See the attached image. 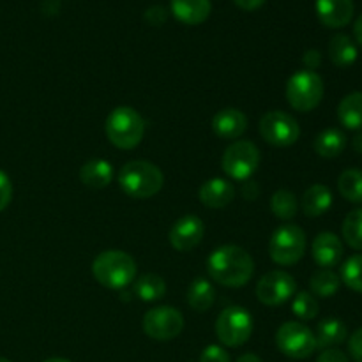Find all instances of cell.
<instances>
[{
    "mask_svg": "<svg viewBox=\"0 0 362 362\" xmlns=\"http://www.w3.org/2000/svg\"><path fill=\"white\" fill-rule=\"evenodd\" d=\"M207 272L219 285L240 288L253 278L255 262L246 250L228 244L212 251L207 258Z\"/></svg>",
    "mask_w": 362,
    "mask_h": 362,
    "instance_id": "obj_1",
    "label": "cell"
},
{
    "mask_svg": "<svg viewBox=\"0 0 362 362\" xmlns=\"http://www.w3.org/2000/svg\"><path fill=\"white\" fill-rule=\"evenodd\" d=\"M165 175L151 161L134 159L126 163L119 172V186L124 193L134 200H147L163 189Z\"/></svg>",
    "mask_w": 362,
    "mask_h": 362,
    "instance_id": "obj_2",
    "label": "cell"
},
{
    "mask_svg": "<svg viewBox=\"0 0 362 362\" xmlns=\"http://www.w3.org/2000/svg\"><path fill=\"white\" fill-rule=\"evenodd\" d=\"M92 274H94L95 281L106 288H126L136 279V262L124 251H103L92 262Z\"/></svg>",
    "mask_w": 362,
    "mask_h": 362,
    "instance_id": "obj_3",
    "label": "cell"
},
{
    "mask_svg": "<svg viewBox=\"0 0 362 362\" xmlns=\"http://www.w3.org/2000/svg\"><path fill=\"white\" fill-rule=\"evenodd\" d=\"M105 133L110 144L120 151H131L144 140V117L131 106H119L106 117Z\"/></svg>",
    "mask_w": 362,
    "mask_h": 362,
    "instance_id": "obj_4",
    "label": "cell"
},
{
    "mask_svg": "<svg viewBox=\"0 0 362 362\" xmlns=\"http://www.w3.org/2000/svg\"><path fill=\"white\" fill-rule=\"evenodd\" d=\"M324 80L315 71H297L286 81V101L296 112H313L324 99Z\"/></svg>",
    "mask_w": 362,
    "mask_h": 362,
    "instance_id": "obj_5",
    "label": "cell"
},
{
    "mask_svg": "<svg viewBox=\"0 0 362 362\" xmlns=\"http://www.w3.org/2000/svg\"><path fill=\"white\" fill-rule=\"evenodd\" d=\"M306 233L300 226L285 223L274 230L269 243V255L272 262L283 267L297 264L306 253Z\"/></svg>",
    "mask_w": 362,
    "mask_h": 362,
    "instance_id": "obj_6",
    "label": "cell"
},
{
    "mask_svg": "<svg viewBox=\"0 0 362 362\" xmlns=\"http://www.w3.org/2000/svg\"><path fill=\"white\" fill-rule=\"evenodd\" d=\"M260 165V151L253 141L235 140L228 145L221 158L223 172L237 182H246Z\"/></svg>",
    "mask_w": 362,
    "mask_h": 362,
    "instance_id": "obj_7",
    "label": "cell"
},
{
    "mask_svg": "<svg viewBox=\"0 0 362 362\" xmlns=\"http://www.w3.org/2000/svg\"><path fill=\"white\" fill-rule=\"evenodd\" d=\"M276 346L283 356L296 361L308 359L318 349L315 332L303 322H285L276 332Z\"/></svg>",
    "mask_w": 362,
    "mask_h": 362,
    "instance_id": "obj_8",
    "label": "cell"
},
{
    "mask_svg": "<svg viewBox=\"0 0 362 362\" xmlns=\"http://www.w3.org/2000/svg\"><path fill=\"white\" fill-rule=\"evenodd\" d=\"M253 334V317L240 306H230L218 315L216 336L228 349H237L247 343Z\"/></svg>",
    "mask_w": 362,
    "mask_h": 362,
    "instance_id": "obj_9",
    "label": "cell"
},
{
    "mask_svg": "<svg viewBox=\"0 0 362 362\" xmlns=\"http://www.w3.org/2000/svg\"><path fill=\"white\" fill-rule=\"evenodd\" d=\"M258 129H260L262 138L272 147H290L300 136L299 122L290 113L281 112V110H272L265 113L260 119Z\"/></svg>",
    "mask_w": 362,
    "mask_h": 362,
    "instance_id": "obj_10",
    "label": "cell"
},
{
    "mask_svg": "<svg viewBox=\"0 0 362 362\" xmlns=\"http://www.w3.org/2000/svg\"><path fill=\"white\" fill-rule=\"evenodd\" d=\"M141 327L148 338L156 341H170L182 332L184 317L173 306H158L145 313Z\"/></svg>",
    "mask_w": 362,
    "mask_h": 362,
    "instance_id": "obj_11",
    "label": "cell"
},
{
    "mask_svg": "<svg viewBox=\"0 0 362 362\" xmlns=\"http://www.w3.org/2000/svg\"><path fill=\"white\" fill-rule=\"evenodd\" d=\"M297 292L293 276L285 271H271L262 276L257 285V297L265 306H279L292 299Z\"/></svg>",
    "mask_w": 362,
    "mask_h": 362,
    "instance_id": "obj_12",
    "label": "cell"
},
{
    "mask_svg": "<svg viewBox=\"0 0 362 362\" xmlns=\"http://www.w3.org/2000/svg\"><path fill=\"white\" fill-rule=\"evenodd\" d=\"M205 235V225L198 216L187 214L182 216L180 219H177L173 223V226L170 228L168 240L172 244L173 250L182 251V253H187V251L194 250L198 244L202 243Z\"/></svg>",
    "mask_w": 362,
    "mask_h": 362,
    "instance_id": "obj_13",
    "label": "cell"
},
{
    "mask_svg": "<svg viewBox=\"0 0 362 362\" xmlns=\"http://www.w3.org/2000/svg\"><path fill=\"white\" fill-rule=\"evenodd\" d=\"M345 247H343L341 239L331 232H322L315 237L313 246H311V255L317 262L318 267L331 269L341 262Z\"/></svg>",
    "mask_w": 362,
    "mask_h": 362,
    "instance_id": "obj_14",
    "label": "cell"
},
{
    "mask_svg": "<svg viewBox=\"0 0 362 362\" xmlns=\"http://www.w3.org/2000/svg\"><path fill=\"white\" fill-rule=\"evenodd\" d=\"M317 16L327 28L346 27L354 18V0H317Z\"/></svg>",
    "mask_w": 362,
    "mask_h": 362,
    "instance_id": "obj_15",
    "label": "cell"
},
{
    "mask_svg": "<svg viewBox=\"0 0 362 362\" xmlns=\"http://www.w3.org/2000/svg\"><path fill=\"white\" fill-rule=\"evenodd\" d=\"M198 198L209 209H225L235 198V186L228 179L214 177L202 184Z\"/></svg>",
    "mask_w": 362,
    "mask_h": 362,
    "instance_id": "obj_16",
    "label": "cell"
},
{
    "mask_svg": "<svg viewBox=\"0 0 362 362\" xmlns=\"http://www.w3.org/2000/svg\"><path fill=\"white\" fill-rule=\"evenodd\" d=\"M247 129V117L237 108H225L212 119V131L223 140H237Z\"/></svg>",
    "mask_w": 362,
    "mask_h": 362,
    "instance_id": "obj_17",
    "label": "cell"
},
{
    "mask_svg": "<svg viewBox=\"0 0 362 362\" xmlns=\"http://www.w3.org/2000/svg\"><path fill=\"white\" fill-rule=\"evenodd\" d=\"M172 13L180 23L200 25L211 16V0H172Z\"/></svg>",
    "mask_w": 362,
    "mask_h": 362,
    "instance_id": "obj_18",
    "label": "cell"
},
{
    "mask_svg": "<svg viewBox=\"0 0 362 362\" xmlns=\"http://www.w3.org/2000/svg\"><path fill=\"white\" fill-rule=\"evenodd\" d=\"M332 207V193L324 184H313L308 187L300 200V209L308 218H318L324 216Z\"/></svg>",
    "mask_w": 362,
    "mask_h": 362,
    "instance_id": "obj_19",
    "label": "cell"
},
{
    "mask_svg": "<svg viewBox=\"0 0 362 362\" xmlns=\"http://www.w3.org/2000/svg\"><path fill=\"white\" fill-rule=\"evenodd\" d=\"M113 179V166L106 159H90L80 170V180L90 189H103Z\"/></svg>",
    "mask_w": 362,
    "mask_h": 362,
    "instance_id": "obj_20",
    "label": "cell"
},
{
    "mask_svg": "<svg viewBox=\"0 0 362 362\" xmlns=\"http://www.w3.org/2000/svg\"><path fill=\"white\" fill-rule=\"evenodd\" d=\"M313 147L320 158H338L346 147V136L343 131L336 129V127H329V129H324L322 133L317 134Z\"/></svg>",
    "mask_w": 362,
    "mask_h": 362,
    "instance_id": "obj_21",
    "label": "cell"
},
{
    "mask_svg": "<svg viewBox=\"0 0 362 362\" xmlns=\"http://www.w3.org/2000/svg\"><path fill=\"white\" fill-rule=\"evenodd\" d=\"M349 332H346V325L338 318H325L318 324L315 338H317L318 349H334V346L341 345L346 339Z\"/></svg>",
    "mask_w": 362,
    "mask_h": 362,
    "instance_id": "obj_22",
    "label": "cell"
},
{
    "mask_svg": "<svg viewBox=\"0 0 362 362\" xmlns=\"http://www.w3.org/2000/svg\"><path fill=\"white\" fill-rule=\"evenodd\" d=\"M338 120L346 129H362V92H352L339 101Z\"/></svg>",
    "mask_w": 362,
    "mask_h": 362,
    "instance_id": "obj_23",
    "label": "cell"
},
{
    "mask_svg": "<svg viewBox=\"0 0 362 362\" xmlns=\"http://www.w3.org/2000/svg\"><path fill=\"white\" fill-rule=\"evenodd\" d=\"M216 300V290L212 283L205 278H197L187 288V304L191 310L205 313L212 308Z\"/></svg>",
    "mask_w": 362,
    "mask_h": 362,
    "instance_id": "obj_24",
    "label": "cell"
},
{
    "mask_svg": "<svg viewBox=\"0 0 362 362\" xmlns=\"http://www.w3.org/2000/svg\"><path fill=\"white\" fill-rule=\"evenodd\" d=\"M329 57H331L332 64L338 67H349L359 57L356 42L352 37L346 34H336L329 42Z\"/></svg>",
    "mask_w": 362,
    "mask_h": 362,
    "instance_id": "obj_25",
    "label": "cell"
},
{
    "mask_svg": "<svg viewBox=\"0 0 362 362\" xmlns=\"http://www.w3.org/2000/svg\"><path fill=\"white\" fill-rule=\"evenodd\" d=\"M134 293L144 303H154L165 297L166 283L158 274H144L134 279Z\"/></svg>",
    "mask_w": 362,
    "mask_h": 362,
    "instance_id": "obj_26",
    "label": "cell"
},
{
    "mask_svg": "<svg viewBox=\"0 0 362 362\" xmlns=\"http://www.w3.org/2000/svg\"><path fill=\"white\" fill-rule=\"evenodd\" d=\"M339 286H341V278L332 269H320L310 279L311 293L320 299H329V297L336 296Z\"/></svg>",
    "mask_w": 362,
    "mask_h": 362,
    "instance_id": "obj_27",
    "label": "cell"
},
{
    "mask_svg": "<svg viewBox=\"0 0 362 362\" xmlns=\"http://www.w3.org/2000/svg\"><path fill=\"white\" fill-rule=\"evenodd\" d=\"M338 191L346 202L362 204V172L359 168H349L338 177Z\"/></svg>",
    "mask_w": 362,
    "mask_h": 362,
    "instance_id": "obj_28",
    "label": "cell"
},
{
    "mask_svg": "<svg viewBox=\"0 0 362 362\" xmlns=\"http://www.w3.org/2000/svg\"><path fill=\"white\" fill-rule=\"evenodd\" d=\"M271 211L276 218L288 223L290 219L296 218L297 211H299V204H297L296 194L288 189L276 191L271 197Z\"/></svg>",
    "mask_w": 362,
    "mask_h": 362,
    "instance_id": "obj_29",
    "label": "cell"
},
{
    "mask_svg": "<svg viewBox=\"0 0 362 362\" xmlns=\"http://www.w3.org/2000/svg\"><path fill=\"white\" fill-rule=\"evenodd\" d=\"M341 233L352 250L362 251V207L346 214L341 225Z\"/></svg>",
    "mask_w": 362,
    "mask_h": 362,
    "instance_id": "obj_30",
    "label": "cell"
},
{
    "mask_svg": "<svg viewBox=\"0 0 362 362\" xmlns=\"http://www.w3.org/2000/svg\"><path fill=\"white\" fill-rule=\"evenodd\" d=\"M339 278L350 290L362 293V255H354L343 264Z\"/></svg>",
    "mask_w": 362,
    "mask_h": 362,
    "instance_id": "obj_31",
    "label": "cell"
},
{
    "mask_svg": "<svg viewBox=\"0 0 362 362\" xmlns=\"http://www.w3.org/2000/svg\"><path fill=\"white\" fill-rule=\"evenodd\" d=\"M292 313L300 322L313 320L318 315V300L315 299L313 293L299 292L292 300Z\"/></svg>",
    "mask_w": 362,
    "mask_h": 362,
    "instance_id": "obj_32",
    "label": "cell"
},
{
    "mask_svg": "<svg viewBox=\"0 0 362 362\" xmlns=\"http://www.w3.org/2000/svg\"><path fill=\"white\" fill-rule=\"evenodd\" d=\"M200 362H232L228 352L219 345H209L200 356Z\"/></svg>",
    "mask_w": 362,
    "mask_h": 362,
    "instance_id": "obj_33",
    "label": "cell"
},
{
    "mask_svg": "<svg viewBox=\"0 0 362 362\" xmlns=\"http://www.w3.org/2000/svg\"><path fill=\"white\" fill-rule=\"evenodd\" d=\"M11 200H13V182H11L9 175L0 170V212L6 211Z\"/></svg>",
    "mask_w": 362,
    "mask_h": 362,
    "instance_id": "obj_34",
    "label": "cell"
},
{
    "mask_svg": "<svg viewBox=\"0 0 362 362\" xmlns=\"http://www.w3.org/2000/svg\"><path fill=\"white\" fill-rule=\"evenodd\" d=\"M349 352L356 362H362V327L357 329L349 339Z\"/></svg>",
    "mask_w": 362,
    "mask_h": 362,
    "instance_id": "obj_35",
    "label": "cell"
},
{
    "mask_svg": "<svg viewBox=\"0 0 362 362\" xmlns=\"http://www.w3.org/2000/svg\"><path fill=\"white\" fill-rule=\"evenodd\" d=\"M317 362H350L345 352L338 349H327L318 356Z\"/></svg>",
    "mask_w": 362,
    "mask_h": 362,
    "instance_id": "obj_36",
    "label": "cell"
},
{
    "mask_svg": "<svg viewBox=\"0 0 362 362\" xmlns=\"http://www.w3.org/2000/svg\"><path fill=\"white\" fill-rule=\"evenodd\" d=\"M145 20L152 25H163L166 20V11L159 6L151 7V9H147V13H145Z\"/></svg>",
    "mask_w": 362,
    "mask_h": 362,
    "instance_id": "obj_37",
    "label": "cell"
},
{
    "mask_svg": "<svg viewBox=\"0 0 362 362\" xmlns=\"http://www.w3.org/2000/svg\"><path fill=\"white\" fill-rule=\"evenodd\" d=\"M303 62L308 67V71H315L322 64L320 52H317V49H308L303 57Z\"/></svg>",
    "mask_w": 362,
    "mask_h": 362,
    "instance_id": "obj_38",
    "label": "cell"
},
{
    "mask_svg": "<svg viewBox=\"0 0 362 362\" xmlns=\"http://www.w3.org/2000/svg\"><path fill=\"white\" fill-rule=\"evenodd\" d=\"M233 2H235L237 6L244 11H257L264 6L265 0H233Z\"/></svg>",
    "mask_w": 362,
    "mask_h": 362,
    "instance_id": "obj_39",
    "label": "cell"
},
{
    "mask_svg": "<svg viewBox=\"0 0 362 362\" xmlns=\"http://www.w3.org/2000/svg\"><path fill=\"white\" fill-rule=\"evenodd\" d=\"M354 35H356L357 42L362 46V14L359 18H357L356 25H354Z\"/></svg>",
    "mask_w": 362,
    "mask_h": 362,
    "instance_id": "obj_40",
    "label": "cell"
},
{
    "mask_svg": "<svg viewBox=\"0 0 362 362\" xmlns=\"http://www.w3.org/2000/svg\"><path fill=\"white\" fill-rule=\"evenodd\" d=\"M352 147L357 154H362V133H357L352 140Z\"/></svg>",
    "mask_w": 362,
    "mask_h": 362,
    "instance_id": "obj_41",
    "label": "cell"
},
{
    "mask_svg": "<svg viewBox=\"0 0 362 362\" xmlns=\"http://www.w3.org/2000/svg\"><path fill=\"white\" fill-rule=\"evenodd\" d=\"M237 362H264L260 359L258 356H255V354H244V356H240Z\"/></svg>",
    "mask_w": 362,
    "mask_h": 362,
    "instance_id": "obj_42",
    "label": "cell"
},
{
    "mask_svg": "<svg viewBox=\"0 0 362 362\" xmlns=\"http://www.w3.org/2000/svg\"><path fill=\"white\" fill-rule=\"evenodd\" d=\"M42 362H71V361L64 359V357H52V359H46V361H42Z\"/></svg>",
    "mask_w": 362,
    "mask_h": 362,
    "instance_id": "obj_43",
    "label": "cell"
},
{
    "mask_svg": "<svg viewBox=\"0 0 362 362\" xmlns=\"http://www.w3.org/2000/svg\"><path fill=\"white\" fill-rule=\"evenodd\" d=\"M0 362H11L9 359H4V357H0Z\"/></svg>",
    "mask_w": 362,
    "mask_h": 362,
    "instance_id": "obj_44",
    "label": "cell"
}]
</instances>
